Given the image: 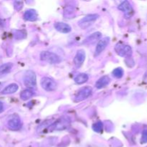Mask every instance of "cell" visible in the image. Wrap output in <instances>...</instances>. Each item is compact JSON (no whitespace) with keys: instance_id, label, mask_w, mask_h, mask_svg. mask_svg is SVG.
<instances>
[{"instance_id":"cell-1","label":"cell","mask_w":147,"mask_h":147,"mask_svg":"<svg viewBox=\"0 0 147 147\" xmlns=\"http://www.w3.org/2000/svg\"><path fill=\"white\" fill-rule=\"evenodd\" d=\"M70 126V120L67 118H61L57 121H55L49 126L50 131H62L67 129Z\"/></svg>"},{"instance_id":"cell-2","label":"cell","mask_w":147,"mask_h":147,"mask_svg":"<svg viewBox=\"0 0 147 147\" xmlns=\"http://www.w3.org/2000/svg\"><path fill=\"white\" fill-rule=\"evenodd\" d=\"M40 59L50 64H57L62 61L61 57L54 53L43 51L40 53Z\"/></svg>"},{"instance_id":"cell-3","label":"cell","mask_w":147,"mask_h":147,"mask_svg":"<svg viewBox=\"0 0 147 147\" xmlns=\"http://www.w3.org/2000/svg\"><path fill=\"white\" fill-rule=\"evenodd\" d=\"M24 86L29 89L35 88L37 86V78L35 73L32 70H27L24 76Z\"/></svg>"},{"instance_id":"cell-4","label":"cell","mask_w":147,"mask_h":147,"mask_svg":"<svg viewBox=\"0 0 147 147\" xmlns=\"http://www.w3.org/2000/svg\"><path fill=\"white\" fill-rule=\"evenodd\" d=\"M115 51L119 56L123 57H130L132 55L131 47L128 45L123 44V43H118L115 46Z\"/></svg>"},{"instance_id":"cell-5","label":"cell","mask_w":147,"mask_h":147,"mask_svg":"<svg viewBox=\"0 0 147 147\" xmlns=\"http://www.w3.org/2000/svg\"><path fill=\"white\" fill-rule=\"evenodd\" d=\"M7 126L10 130L18 131L22 128V122L18 115L14 114L10 116L9 119L8 121H7Z\"/></svg>"},{"instance_id":"cell-6","label":"cell","mask_w":147,"mask_h":147,"mask_svg":"<svg viewBox=\"0 0 147 147\" xmlns=\"http://www.w3.org/2000/svg\"><path fill=\"white\" fill-rule=\"evenodd\" d=\"M92 93V88L90 86H86L79 89L75 96L74 100L76 102H80L88 98Z\"/></svg>"},{"instance_id":"cell-7","label":"cell","mask_w":147,"mask_h":147,"mask_svg":"<svg viewBox=\"0 0 147 147\" xmlns=\"http://www.w3.org/2000/svg\"><path fill=\"white\" fill-rule=\"evenodd\" d=\"M40 84H41L42 88L44 90H45L46 91L51 92L54 91L57 89V84L54 80L48 77H45L42 78L40 82Z\"/></svg>"},{"instance_id":"cell-8","label":"cell","mask_w":147,"mask_h":147,"mask_svg":"<svg viewBox=\"0 0 147 147\" xmlns=\"http://www.w3.org/2000/svg\"><path fill=\"white\" fill-rule=\"evenodd\" d=\"M98 14H89V15L83 17V19L78 22V25L80 28L82 29H86L88 27H90L93 22H94L98 18Z\"/></svg>"},{"instance_id":"cell-9","label":"cell","mask_w":147,"mask_h":147,"mask_svg":"<svg viewBox=\"0 0 147 147\" xmlns=\"http://www.w3.org/2000/svg\"><path fill=\"white\" fill-rule=\"evenodd\" d=\"M118 8H119V10L124 12L125 17L126 18L131 17L133 16L134 13V10L131 4L128 1H124L121 3L119 5V7H118Z\"/></svg>"},{"instance_id":"cell-10","label":"cell","mask_w":147,"mask_h":147,"mask_svg":"<svg viewBox=\"0 0 147 147\" xmlns=\"http://www.w3.org/2000/svg\"><path fill=\"white\" fill-rule=\"evenodd\" d=\"M110 42V37H106L102 38L101 40H99L98 43L97 44V46L96 47L95 50V56H98L108 46Z\"/></svg>"},{"instance_id":"cell-11","label":"cell","mask_w":147,"mask_h":147,"mask_svg":"<svg viewBox=\"0 0 147 147\" xmlns=\"http://www.w3.org/2000/svg\"><path fill=\"white\" fill-rule=\"evenodd\" d=\"M85 60H86V53L83 50H80L77 52L73 59V63L76 67H80L83 64Z\"/></svg>"},{"instance_id":"cell-12","label":"cell","mask_w":147,"mask_h":147,"mask_svg":"<svg viewBox=\"0 0 147 147\" xmlns=\"http://www.w3.org/2000/svg\"><path fill=\"white\" fill-rule=\"evenodd\" d=\"M55 28L62 33H68L71 31L70 26L65 22H56L55 24Z\"/></svg>"},{"instance_id":"cell-13","label":"cell","mask_w":147,"mask_h":147,"mask_svg":"<svg viewBox=\"0 0 147 147\" xmlns=\"http://www.w3.org/2000/svg\"><path fill=\"white\" fill-rule=\"evenodd\" d=\"M110 77L108 76H104L98 80V81L96 83V87L98 89H101L107 86L110 83Z\"/></svg>"},{"instance_id":"cell-14","label":"cell","mask_w":147,"mask_h":147,"mask_svg":"<svg viewBox=\"0 0 147 147\" xmlns=\"http://www.w3.org/2000/svg\"><path fill=\"white\" fill-rule=\"evenodd\" d=\"M24 19L27 21H35L37 19V13L34 9H28L24 12Z\"/></svg>"},{"instance_id":"cell-15","label":"cell","mask_w":147,"mask_h":147,"mask_svg":"<svg viewBox=\"0 0 147 147\" xmlns=\"http://www.w3.org/2000/svg\"><path fill=\"white\" fill-rule=\"evenodd\" d=\"M18 88V85L16 84V83H11V84L9 85V86H7V87L3 89L2 91H1V94H12V93L17 92Z\"/></svg>"},{"instance_id":"cell-16","label":"cell","mask_w":147,"mask_h":147,"mask_svg":"<svg viewBox=\"0 0 147 147\" xmlns=\"http://www.w3.org/2000/svg\"><path fill=\"white\" fill-rule=\"evenodd\" d=\"M88 78L89 77L87 74H86V73H80L75 78L74 80L76 83L78 85H81L87 82L88 80Z\"/></svg>"},{"instance_id":"cell-17","label":"cell","mask_w":147,"mask_h":147,"mask_svg":"<svg viewBox=\"0 0 147 147\" xmlns=\"http://www.w3.org/2000/svg\"><path fill=\"white\" fill-rule=\"evenodd\" d=\"M101 37V33L100 32H95L93 34H92L91 35L88 37L86 39L84 42L86 44H90V43H93L96 41V40H99V39Z\"/></svg>"},{"instance_id":"cell-18","label":"cell","mask_w":147,"mask_h":147,"mask_svg":"<svg viewBox=\"0 0 147 147\" xmlns=\"http://www.w3.org/2000/svg\"><path fill=\"white\" fill-rule=\"evenodd\" d=\"M12 63H5L0 66V76H3V75L7 74L11 71V68H12Z\"/></svg>"},{"instance_id":"cell-19","label":"cell","mask_w":147,"mask_h":147,"mask_svg":"<svg viewBox=\"0 0 147 147\" xmlns=\"http://www.w3.org/2000/svg\"><path fill=\"white\" fill-rule=\"evenodd\" d=\"M33 96H34V93H33L32 90L27 89V90H23L20 93V98L22 100H27L31 98Z\"/></svg>"},{"instance_id":"cell-20","label":"cell","mask_w":147,"mask_h":147,"mask_svg":"<svg viewBox=\"0 0 147 147\" xmlns=\"http://www.w3.org/2000/svg\"><path fill=\"white\" fill-rule=\"evenodd\" d=\"M113 76L116 78H121L123 76V70L121 67H118L116 68L113 71Z\"/></svg>"},{"instance_id":"cell-21","label":"cell","mask_w":147,"mask_h":147,"mask_svg":"<svg viewBox=\"0 0 147 147\" xmlns=\"http://www.w3.org/2000/svg\"><path fill=\"white\" fill-rule=\"evenodd\" d=\"M103 123L101 121H98L93 125V129L96 132L100 133L103 131Z\"/></svg>"},{"instance_id":"cell-22","label":"cell","mask_w":147,"mask_h":147,"mask_svg":"<svg viewBox=\"0 0 147 147\" xmlns=\"http://www.w3.org/2000/svg\"><path fill=\"white\" fill-rule=\"evenodd\" d=\"M141 143L142 144H146L147 143V129L144 130L142 133V139H141Z\"/></svg>"},{"instance_id":"cell-23","label":"cell","mask_w":147,"mask_h":147,"mask_svg":"<svg viewBox=\"0 0 147 147\" xmlns=\"http://www.w3.org/2000/svg\"><path fill=\"white\" fill-rule=\"evenodd\" d=\"M14 5H15V9L17 11H20L23 7V2L22 1H15L14 2Z\"/></svg>"},{"instance_id":"cell-24","label":"cell","mask_w":147,"mask_h":147,"mask_svg":"<svg viewBox=\"0 0 147 147\" xmlns=\"http://www.w3.org/2000/svg\"><path fill=\"white\" fill-rule=\"evenodd\" d=\"M4 111V104L2 103V102L0 101V113Z\"/></svg>"},{"instance_id":"cell-25","label":"cell","mask_w":147,"mask_h":147,"mask_svg":"<svg viewBox=\"0 0 147 147\" xmlns=\"http://www.w3.org/2000/svg\"><path fill=\"white\" fill-rule=\"evenodd\" d=\"M143 80H144V82H145V83H147V72L146 73H145L144 76Z\"/></svg>"}]
</instances>
